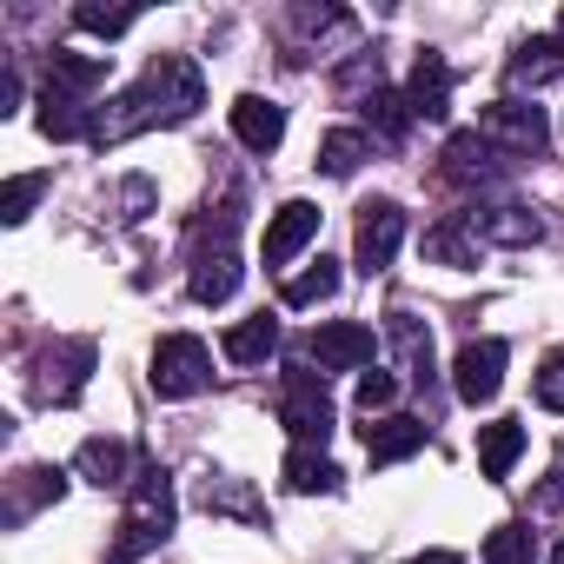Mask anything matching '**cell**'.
<instances>
[{
  "mask_svg": "<svg viewBox=\"0 0 564 564\" xmlns=\"http://www.w3.org/2000/svg\"><path fill=\"white\" fill-rule=\"evenodd\" d=\"M47 193V173H21V180H8V193H0V219L8 226H21L28 213H34V199Z\"/></svg>",
  "mask_w": 564,
  "mask_h": 564,
  "instance_id": "f1b7e54d",
  "label": "cell"
},
{
  "mask_svg": "<svg viewBox=\"0 0 564 564\" xmlns=\"http://www.w3.org/2000/svg\"><path fill=\"white\" fill-rule=\"evenodd\" d=\"M61 491H67V478H61L54 465L21 471V478H14V498H8V524H21V518L41 511V505H61Z\"/></svg>",
  "mask_w": 564,
  "mask_h": 564,
  "instance_id": "603a6c76",
  "label": "cell"
},
{
  "mask_svg": "<svg viewBox=\"0 0 564 564\" xmlns=\"http://www.w3.org/2000/svg\"><path fill=\"white\" fill-rule=\"evenodd\" d=\"M518 458H524V425H518V419H491V425L478 432V471H485V478H505Z\"/></svg>",
  "mask_w": 564,
  "mask_h": 564,
  "instance_id": "ac0fdd59",
  "label": "cell"
},
{
  "mask_svg": "<svg viewBox=\"0 0 564 564\" xmlns=\"http://www.w3.org/2000/svg\"><path fill=\"white\" fill-rule=\"evenodd\" d=\"M272 352H279V319L272 313H252V319H239L226 333V359L232 366H265Z\"/></svg>",
  "mask_w": 564,
  "mask_h": 564,
  "instance_id": "e0dca14e",
  "label": "cell"
},
{
  "mask_svg": "<svg viewBox=\"0 0 564 564\" xmlns=\"http://www.w3.org/2000/svg\"><path fill=\"white\" fill-rule=\"evenodd\" d=\"M232 293H239V252H232V246L199 252V259H193V300H199V306H226Z\"/></svg>",
  "mask_w": 564,
  "mask_h": 564,
  "instance_id": "4fadbf2b",
  "label": "cell"
},
{
  "mask_svg": "<svg viewBox=\"0 0 564 564\" xmlns=\"http://www.w3.org/2000/svg\"><path fill=\"white\" fill-rule=\"evenodd\" d=\"M405 107H412L419 120H445V107H452V67H445L438 54H419V67H412V94H405Z\"/></svg>",
  "mask_w": 564,
  "mask_h": 564,
  "instance_id": "9a60e30c",
  "label": "cell"
},
{
  "mask_svg": "<svg viewBox=\"0 0 564 564\" xmlns=\"http://www.w3.org/2000/svg\"><path fill=\"white\" fill-rule=\"evenodd\" d=\"M399 239H405V213H399L392 199L359 206V232H352V259H359V272H386L392 252H399Z\"/></svg>",
  "mask_w": 564,
  "mask_h": 564,
  "instance_id": "8992f818",
  "label": "cell"
},
{
  "mask_svg": "<svg viewBox=\"0 0 564 564\" xmlns=\"http://www.w3.org/2000/svg\"><path fill=\"white\" fill-rule=\"evenodd\" d=\"M478 133L498 147V153H511V160H538L544 153V113L538 107H524V100H491L485 107V120H478Z\"/></svg>",
  "mask_w": 564,
  "mask_h": 564,
  "instance_id": "5b68a950",
  "label": "cell"
},
{
  "mask_svg": "<svg viewBox=\"0 0 564 564\" xmlns=\"http://www.w3.org/2000/svg\"><path fill=\"white\" fill-rule=\"evenodd\" d=\"M366 120H379V133H392V140H399V133H405V120H412V107H405L399 94H386V87H379V94L366 100Z\"/></svg>",
  "mask_w": 564,
  "mask_h": 564,
  "instance_id": "4dcf8cb0",
  "label": "cell"
},
{
  "mask_svg": "<svg viewBox=\"0 0 564 564\" xmlns=\"http://www.w3.org/2000/svg\"><path fill=\"white\" fill-rule=\"evenodd\" d=\"M557 41H564V14H557Z\"/></svg>",
  "mask_w": 564,
  "mask_h": 564,
  "instance_id": "74e56055",
  "label": "cell"
},
{
  "mask_svg": "<svg viewBox=\"0 0 564 564\" xmlns=\"http://www.w3.org/2000/svg\"><path fill=\"white\" fill-rule=\"evenodd\" d=\"M313 232H319V206L313 199H286L272 213V226H265V265H286Z\"/></svg>",
  "mask_w": 564,
  "mask_h": 564,
  "instance_id": "30bf717a",
  "label": "cell"
},
{
  "mask_svg": "<svg viewBox=\"0 0 564 564\" xmlns=\"http://www.w3.org/2000/svg\"><path fill=\"white\" fill-rule=\"evenodd\" d=\"M557 74H564V41H551V34L518 41L511 61H505V80H511V87H544V80H557Z\"/></svg>",
  "mask_w": 564,
  "mask_h": 564,
  "instance_id": "8fae6325",
  "label": "cell"
},
{
  "mask_svg": "<svg viewBox=\"0 0 564 564\" xmlns=\"http://www.w3.org/2000/svg\"><path fill=\"white\" fill-rule=\"evenodd\" d=\"M199 100H206L199 67H193L186 54H160V61L140 74V87H127V94L100 113V133H94V140H133V133H147V127H160V120H186Z\"/></svg>",
  "mask_w": 564,
  "mask_h": 564,
  "instance_id": "6da1fadb",
  "label": "cell"
},
{
  "mask_svg": "<svg viewBox=\"0 0 564 564\" xmlns=\"http://www.w3.org/2000/svg\"><path fill=\"white\" fill-rule=\"evenodd\" d=\"M386 339L399 346L405 372H412V379L425 386V379H432V333H425V326H419L412 313H386Z\"/></svg>",
  "mask_w": 564,
  "mask_h": 564,
  "instance_id": "ffe728a7",
  "label": "cell"
},
{
  "mask_svg": "<svg viewBox=\"0 0 564 564\" xmlns=\"http://www.w3.org/2000/svg\"><path fill=\"white\" fill-rule=\"evenodd\" d=\"M491 160H498V147L471 127V133H452L445 140V173L452 180H471V173H491Z\"/></svg>",
  "mask_w": 564,
  "mask_h": 564,
  "instance_id": "d4e9b609",
  "label": "cell"
},
{
  "mask_svg": "<svg viewBox=\"0 0 564 564\" xmlns=\"http://www.w3.org/2000/svg\"><path fill=\"white\" fill-rule=\"evenodd\" d=\"M425 438H432L425 419H379V425H366V458L372 465H399V458L425 452Z\"/></svg>",
  "mask_w": 564,
  "mask_h": 564,
  "instance_id": "7c38bea8",
  "label": "cell"
},
{
  "mask_svg": "<svg viewBox=\"0 0 564 564\" xmlns=\"http://www.w3.org/2000/svg\"><path fill=\"white\" fill-rule=\"evenodd\" d=\"M47 74H54V87H61V94H87V87H100V80H107V61L54 54V61H47Z\"/></svg>",
  "mask_w": 564,
  "mask_h": 564,
  "instance_id": "83f0119b",
  "label": "cell"
},
{
  "mask_svg": "<svg viewBox=\"0 0 564 564\" xmlns=\"http://www.w3.org/2000/svg\"><path fill=\"white\" fill-rule=\"evenodd\" d=\"M133 21H140L133 8H74V28H87V34H107V41H113V34H127Z\"/></svg>",
  "mask_w": 564,
  "mask_h": 564,
  "instance_id": "f546056e",
  "label": "cell"
},
{
  "mask_svg": "<svg viewBox=\"0 0 564 564\" xmlns=\"http://www.w3.org/2000/svg\"><path fill=\"white\" fill-rule=\"evenodd\" d=\"M286 485H293L300 498H313V491H339V465H333L319 445H293V452H286Z\"/></svg>",
  "mask_w": 564,
  "mask_h": 564,
  "instance_id": "7402d4cb",
  "label": "cell"
},
{
  "mask_svg": "<svg viewBox=\"0 0 564 564\" xmlns=\"http://www.w3.org/2000/svg\"><path fill=\"white\" fill-rule=\"evenodd\" d=\"M471 232H485L498 246H531L544 232V219L531 206H485V213H471Z\"/></svg>",
  "mask_w": 564,
  "mask_h": 564,
  "instance_id": "2e32d148",
  "label": "cell"
},
{
  "mask_svg": "<svg viewBox=\"0 0 564 564\" xmlns=\"http://www.w3.org/2000/svg\"><path fill=\"white\" fill-rule=\"evenodd\" d=\"M551 564H564V544H557V551H551Z\"/></svg>",
  "mask_w": 564,
  "mask_h": 564,
  "instance_id": "8d00e7d4",
  "label": "cell"
},
{
  "mask_svg": "<svg viewBox=\"0 0 564 564\" xmlns=\"http://www.w3.org/2000/svg\"><path fill=\"white\" fill-rule=\"evenodd\" d=\"M425 252H432V259H445V265H471V239H465L458 226H438V232L425 239Z\"/></svg>",
  "mask_w": 564,
  "mask_h": 564,
  "instance_id": "836d02e7",
  "label": "cell"
},
{
  "mask_svg": "<svg viewBox=\"0 0 564 564\" xmlns=\"http://www.w3.org/2000/svg\"><path fill=\"white\" fill-rule=\"evenodd\" d=\"M372 153V140L359 133V127H339V133H326L319 140V173H333V180H346V173H359V160Z\"/></svg>",
  "mask_w": 564,
  "mask_h": 564,
  "instance_id": "cb8c5ba5",
  "label": "cell"
},
{
  "mask_svg": "<svg viewBox=\"0 0 564 564\" xmlns=\"http://www.w3.org/2000/svg\"><path fill=\"white\" fill-rule=\"evenodd\" d=\"M74 471L87 478V485H127V445L120 438H87L80 452H74Z\"/></svg>",
  "mask_w": 564,
  "mask_h": 564,
  "instance_id": "44dd1931",
  "label": "cell"
},
{
  "mask_svg": "<svg viewBox=\"0 0 564 564\" xmlns=\"http://www.w3.org/2000/svg\"><path fill=\"white\" fill-rule=\"evenodd\" d=\"M392 399H399V379H392V372H366V379H359V412H366V419L386 412Z\"/></svg>",
  "mask_w": 564,
  "mask_h": 564,
  "instance_id": "e575fe53",
  "label": "cell"
},
{
  "mask_svg": "<svg viewBox=\"0 0 564 564\" xmlns=\"http://www.w3.org/2000/svg\"><path fill=\"white\" fill-rule=\"evenodd\" d=\"M41 133H47V140H87V133H100V120H87V107H80L74 94L47 87V94H41Z\"/></svg>",
  "mask_w": 564,
  "mask_h": 564,
  "instance_id": "d6986e66",
  "label": "cell"
},
{
  "mask_svg": "<svg viewBox=\"0 0 564 564\" xmlns=\"http://www.w3.org/2000/svg\"><path fill=\"white\" fill-rule=\"evenodd\" d=\"M505 386V339H471L458 359H452V392L465 405H491Z\"/></svg>",
  "mask_w": 564,
  "mask_h": 564,
  "instance_id": "52a82bcc",
  "label": "cell"
},
{
  "mask_svg": "<svg viewBox=\"0 0 564 564\" xmlns=\"http://www.w3.org/2000/svg\"><path fill=\"white\" fill-rule=\"evenodd\" d=\"M524 551H531V531H524V524H498V531L485 538V557H491V564H518Z\"/></svg>",
  "mask_w": 564,
  "mask_h": 564,
  "instance_id": "1f68e13d",
  "label": "cell"
},
{
  "mask_svg": "<svg viewBox=\"0 0 564 564\" xmlns=\"http://www.w3.org/2000/svg\"><path fill=\"white\" fill-rule=\"evenodd\" d=\"M199 498H206V511H232V518H246V524H259V518H265V505H259L239 478H206V485H199Z\"/></svg>",
  "mask_w": 564,
  "mask_h": 564,
  "instance_id": "4316f807",
  "label": "cell"
},
{
  "mask_svg": "<svg viewBox=\"0 0 564 564\" xmlns=\"http://www.w3.org/2000/svg\"><path fill=\"white\" fill-rule=\"evenodd\" d=\"M333 293H339V265H333V259H319L313 272H293L286 286H279V300H286V306H319V300H333Z\"/></svg>",
  "mask_w": 564,
  "mask_h": 564,
  "instance_id": "484cf974",
  "label": "cell"
},
{
  "mask_svg": "<svg viewBox=\"0 0 564 564\" xmlns=\"http://www.w3.org/2000/svg\"><path fill=\"white\" fill-rule=\"evenodd\" d=\"M87 366H94V346H87V339H67V346H54V352L41 359V372H34V392H41L47 405H67V399H80V386H87Z\"/></svg>",
  "mask_w": 564,
  "mask_h": 564,
  "instance_id": "9c48e42d",
  "label": "cell"
},
{
  "mask_svg": "<svg viewBox=\"0 0 564 564\" xmlns=\"http://www.w3.org/2000/svg\"><path fill=\"white\" fill-rule=\"evenodd\" d=\"M279 425H286L300 445H326L333 438V399H326V372H286L279 386Z\"/></svg>",
  "mask_w": 564,
  "mask_h": 564,
  "instance_id": "3957f363",
  "label": "cell"
},
{
  "mask_svg": "<svg viewBox=\"0 0 564 564\" xmlns=\"http://www.w3.org/2000/svg\"><path fill=\"white\" fill-rule=\"evenodd\" d=\"M405 564H458V551H419V557H405Z\"/></svg>",
  "mask_w": 564,
  "mask_h": 564,
  "instance_id": "d590c367",
  "label": "cell"
},
{
  "mask_svg": "<svg viewBox=\"0 0 564 564\" xmlns=\"http://www.w3.org/2000/svg\"><path fill=\"white\" fill-rule=\"evenodd\" d=\"M232 133L252 147V153H272L279 140H286V107H272V100H259V94H246L239 107H232Z\"/></svg>",
  "mask_w": 564,
  "mask_h": 564,
  "instance_id": "5bb4252c",
  "label": "cell"
},
{
  "mask_svg": "<svg viewBox=\"0 0 564 564\" xmlns=\"http://www.w3.org/2000/svg\"><path fill=\"white\" fill-rule=\"evenodd\" d=\"M531 399H538L544 412H564V352L538 366V379H531Z\"/></svg>",
  "mask_w": 564,
  "mask_h": 564,
  "instance_id": "d6a6232c",
  "label": "cell"
},
{
  "mask_svg": "<svg viewBox=\"0 0 564 564\" xmlns=\"http://www.w3.org/2000/svg\"><path fill=\"white\" fill-rule=\"evenodd\" d=\"M153 392L160 399H193V392H206L213 386V352L193 339V333H173V339H160L153 346Z\"/></svg>",
  "mask_w": 564,
  "mask_h": 564,
  "instance_id": "277c9868",
  "label": "cell"
},
{
  "mask_svg": "<svg viewBox=\"0 0 564 564\" xmlns=\"http://www.w3.org/2000/svg\"><path fill=\"white\" fill-rule=\"evenodd\" d=\"M166 531H173V478H166L160 465H147V471L133 478V505H127V518H120L113 564H133V557H147V551H153Z\"/></svg>",
  "mask_w": 564,
  "mask_h": 564,
  "instance_id": "7a4b0ae2",
  "label": "cell"
},
{
  "mask_svg": "<svg viewBox=\"0 0 564 564\" xmlns=\"http://www.w3.org/2000/svg\"><path fill=\"white\" fill-rule=\"evenodd\" d=\"M306 352L319 359V372H359V366H372L379 339H372V326H359V319H333V326L313 333Z\"/></svg>",
  "mask_w": 564,
  "mask_h": 564,
  "instance_id": "ba28073f",
  "label": "cell"
}]
</instances>
